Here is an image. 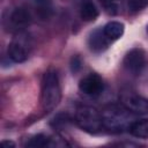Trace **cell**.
I'll return each instance as SVG.
<instances>
[{
    "instance_id": "9a60e30c",
    "label": "cell",
    "mask_w": 148,
    "mask_h": 148,
    "mask_svg": "<svg viewBox=\"0 0 148 148\" xmlns=\"http://www.w3.org/2000/svg\"><path fill=\"white\" fill-rule=\"evenodd\" d=\"M25 146L28 147H46V146H54V143L52 142V139L44 135V134H38L32 136L27 143Z\"/></svg>"
},
{
    "instance_id": "30bf717a",
    "label": "cell",
    "mask_w": 148,
    "mask_h": 148,
    "mask_svg": "<svg viewBox=\"0 0 148 148\" xmlns=\"http://www.w3.org/2000/svg\"><path fill=\"white\" fill-rule=\"evenodd\" d=\"M99 12L96 7V5L90 1V0H86L82 2L81 7H80V16L83 21L86 22H91L97 18Z\"/></svg>"
},
{
    "instance_id": "8992f818",
    "label": "cell",
    "mask_w": 148,
    "mask_h": 148,
    "mask_svg": "<svg viewBox=\"0 0 148 148\" xmlns=\"http://www.w3.org/2000/svg\"><path fill=\"white\" fill-rule=\"evenodd\" d=\"M31 22V14L24 7L15 8L8 16V29L10 31L21 32Z\"/></svg>"
},
{
    "instance_id": "52a82bcc",
    "label": "cell",
    "mask_w": 148,
    "mask_h": 148,
    "mask_svg": "<svg viewBox=\"0 0 148 148\" xmlns=\"http://www.w3.org/2000/svg\"><path fill=\"white\" fill-rule=\"evenodd\" d=\"M81 92L88 96H98L104 89V82L98 74L90 73L86 75L79 83Z\"/></svg>"
},
{
    "instance_id": "5b68a950",
    "label": "cell",
    "mask_w": 148,
    "mask_h": 148,
    "mask_svg": "<svg viewBox=\"0 0 148 148\" xmlns=\"http://www.w3.org/2000/svg\"><path fill=\"white\" fill-rule=\"evenodd\" d=\"M123 65L125 69L133 74L139 75L146 65V53L140 47H134L131 51H128L123 60Z\"/></svg>"
},
{
    "instance_id": "5bb4252c",
    "label": "cell",
    "mask_w": 148,
    "mask_h": 148,
    "mask_svg": "<svg viewBox=\"0 0 148 148\" xmlns=\"http://www.w3.org/2000/svg\"><path fill=\"white\" fill-rule=\"evenodd\" d=\"M103 9L109 15H117L121 12L123 0H99Z\"/></svg>"
},
{
    "instance_id": "8fae6325",
    "label": "cell",
    "mask_w": 148,
    "mask_h": 148,
    "mask_svg": "<svg viewBox=\"0 0 148 148\" xmlns=\"http://www.w3.org/2000/svg\"><path fill=\"white\" fill-rule=\"evenodd\" d=\"M104 34L106 35V37L111 40H116L119 39L123 34H124V24L118 22V21H111L109 23H106L103 28Z\"/></svg>"
},
{
    "instance_id": "7a4b0ae2",
    "label": "cell",
    "mask_w": 148,
    "mask_h": 148,
    "mask_svg": "<svg viewBox=\"0 0 148 148\" xmlns=\"http://www.w3.org/2000/svg\"><path fill=\"white\" fill-rule=\"evenodd\" d=\"M61 99V89L59 76L54 69H50L44 74L42 82V106L45 112L53 111Z\"/></svg>"
},
{
    "instance_id": "4fadbf2b",
    "label": "cell",
    "mask_w": 148,
    "mask_h": 148,
    "mask_svg": "<svg viewBox=\"0 0 148 148\" xmlns=\"http://www.w3.org/2000/svg\"><path fill=\"white\" fill-rule=\"evenodd\" d=\"M34 3H35L37 15L40 18L45 20L51 15L52 6H51V2L49 0H34Z\"/></svg>"
},
{
    "instance_id": "6da1fadb",
    "label": "cell",
    "mask_w": 148,
    "mask_h": 148,
    "mask_svg": "<svg viewBox=\"0 0 148 148\" xmlns=\"http://www.w3.org/2000/svg\"><path fill=\"white\" fill-rule=\"evenodd\" d=\"M133 114L127 110L121 103L106 105L102 112V124L103 127L111 132H123L130 130V126L134 121Z\"/></svg>"
},
{
    "instance_id": "ac0fdd59",
    "label": "cell",
    "mask_w": 148,
    "mask_h": 148,
    "mask_svg": "<svg viewBox=\"0 0 148 148\" xmlns=\"http://www.w3.org/2000/svg\"><path fill=\"white\" fill-rule=\"evenodd\" d=\"M1 145H2V146H6V147H9V146H10V147H14V146H15V143L12 142V141H2Z\"/></svg>"
},
{
    "instance_id": "d6986e66",
    "label": "cell",
    "mask_w": 148,
    "mask_h": 148,
    "mask_svg": "<svg viewBox=\"0 0 148 148\" xmlns=\"http://www.w3.org/2000/svg\"><path fill=\"white\" fill-rule=\"evenodd\" d=\"M147 31H148V27H147Z\"/></svg>"
},
{
    "instance_id": "277c9868",
    "label": "cell",
    "mask_w": 148,
    "mask_h": 148,
    "mask_svg": "<svg viewBox=\"0 0 148 148\" xmlns=\"http://www.w3.org/2000/svg\"><path fill=\"white\" fill-rule=\"evenodd\" d=\"M120 103L134 114L148 113V99L134 91H123L120 95Z\"/></svg>"
},
{
    "instance_id": "7c38bea8",
    "label": "cell",
    "mask_w": 148,
    "mask_h": 148,
    "mask_svg": "<svg viewBox=\"0 0 148 148\" xmlns=\"http://www.w3.org/2000/svg\"><path fill=\"white\" fill-rule=\"evenodd\" d=\"M130 133L140 139H148V119L134 120L130 126Z\"/></svg>"
},
{
    "instance_id": "ba28073f",
    "label": "cell",
    "mask_w": 148,
    "mask_h": 148,
    "mask_svg": "<svg viewBox=\"0 0 148 148\" xmlns=\"http://www.w3.org/2000/svg\"><path fill=\"white\" fill-rule=\"evenodd\" d=\"M23 37L24 36L18 35L16 38L12 40V43L8 46V57L14 62H23L28 59V54H29L28 40Z\"/></svg>"
},
{
    "instance_id": "e0dca14e",
    "label": "cell",
    "mask_w": 148,
    "mask_h": 148,
    "mask_svg": "<svg viewBox=\"0 0 148 148\" xmlns=\"http://www.w3.org/2000/svg\"><path fill=\"white\" fill-rule=\"evenodd\" d=\"M81 65H82V62H81V59L77 57V56H75V57H73L72 58V62H71V68H72V72H77L80 68H81Z\"/></svg>"
},
{
    "instance_id": "2e32d148",
    "label": "cell",
    "mask_w": 148,
    "mask_h": 148,
    "mask_svg": "<svg viewBox=\"0 0 148 148\" xmlns=\"http://www.w3.org/2000/svg\"><path fill=\"white\" fill-rule=\"evenodd\" d=\"M147 5H148V0H127L128 10L133 14L142 10L143 8L147 7Z\"/></svg>"
},
{
    "instance_id": "9c48e42d",
    "label": "cell",
    "mask_w": 148,
    "mask_h": 148,
    "mask_svg": "<svg viewBox=\"0 0 148 148\" xmlns=\"http://www.w3.org/2000/svg\"><path fill=\"white\" fill-rule=\"evenodd\" d=\"M110 42H112V40L106 37V35L104 34L103 29L94 30L90 34L89 39H88L89 47L94 52H103L104 50H106L109 47Z\"/></svg>"
},
{
    "instance_id": "3957f363",
    "label": "cell",
    "mask_w": 148,
    "mask_h": 148,
    "mask_svg": "<svg viewBox=\"0 0 148 148\" xmlns=\"http://www.w3.org/2000/svg\"><path fill=\"white\" fill-rule=\"evenodd\" d=\"M75 120L80 128L89 133H96L103 127L101 112L89 105H81L77 108Z\"/></svg>"
}]
</instances>
